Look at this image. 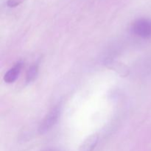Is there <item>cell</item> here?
Listing matches in <instances>:
<instances>
[{"label": "cell", "mask_w": 151, "mask_h": 151, "mask_svg": "<svg viewBox=\"0 0 151 151\" xmlns=\"http://www.w3.org/2000/svg\"><path fill=\"white\" fill-rule=\"evenodd\" d=\"M131 30L141 38H151V19L145 18L137 19L133 23Z\"/></svg>", "instance_id": "obj_1"}, {"label": "cell", "mask_w": 151, "mask_h": 151, "mask_svg": "<svg viewBox=\"0 0 151 151\" xmlns=\"http://www.w3.org/2000/svg\"><path fill=\"white\" fill-rule=\"evenodd\" d=\"M60 115V109L59 107H55L52 109L50 113L46 116L44 120L40 124L38 131L41 134H44L50 131L52 127L57 122L58 119Z\"/></svg>", "instance_id": "obj_2"}, {"label": "cell", "mask_w": 151, "mask_h": 151, "mask_svg": "<svg viewBox=\"0 0 151 151\" xmlns=\"http://www.w3.org/2000/svg\"><path fill=\"white\" fill-rule=\"evenodd\" d=\"M22 67V63L21 62L16 63L13 68L10 69L4 76V81L7 83H12L14 82L19 77L21 69Z\"/></svg>", "instance_id": "obj_3"}, {"label": "cell", "mask_w": 151, "mask_h": 151, "mask_svg": "<svg viewBox=\"0 0 151 151\" xmlns=\"http://www.w3.org/2000/svg\"><path fill=\"white\" fill-rule=\"evenodd\" d=\"M98 142V135L92 134L87 137L80 147L79 151H93Z\"/></svg>", "instance_id": "obj_4"}, {"label": "cell", "mask_w": 151, "mask_h": 151, "mask_svg": "<svg viewBox=\"0 0 151 151\" xmlns=\"http://www.w3.org/2000/svg\"><path fill=\"white\" fill-rule=\"evenodd\" d=\"M38 65H32V66L29 67V69H28L26 75V81L27 83H30L32 81H33L36 78L37 75H38Z\"/></svg>", "instance_id": "obj_5"}, {"label": "cell", "mask_w": 151, "mask_h": 151, "mask_svg": "<svg viewBox=\"0 0 151 151\" xmlns=\"http://www.w3.org/2000/svg\"><path fill=\"white\" fill-rule=\"evenodd\" d=\"M25 0H7V5L9 7H16L23 3Z\"/></svg>", "instance_id": "obj_6"}]
</instances>
